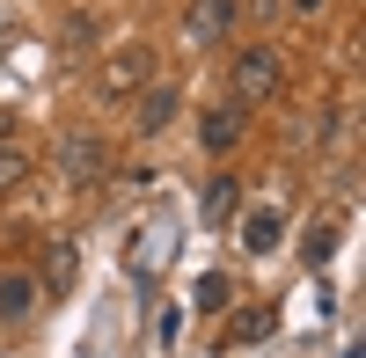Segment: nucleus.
<instances>
[{"mask_svg": "<svg viewBox=\"0 0 366 358\" xmlns=\"http://www.w3.org/2000/svg\"><path fill=\"white\" fill-rule=\"evenodd\" d=\"M74 278H81V249L66 242V234H51V249H44V292H74Z\"/></svg>", "mask_w": 366, "mask_h": 358, "instance_id": "nucleus-9", "label": "nucleus"}, {"mask_svg": "<svg viewBox=\"0 0 366 358\" xmlns=\"http://www.w3.org/2000/svg\"><path fill=\"white\" fill-rule=\"evenodd\" d=\"M59 175H66L74 190H96L110 175V146L96 132H66V139H59Z\"/></svg>", "mask_w": 366, "mask_h": 358, "instance_id": "nucleus-3", "label": "nucleus"}, {"mask_svg": "<svg viewBox=\"0 0 366 358\" xmlns=\"http://www.w3.org/2000/svg\"><path fill=\"white\" fill-rule=\"evenodd\" d=\"M176 110H183V88H176V81H147L139 96H132V125L154 139V132H169V125H176Z\"/></svg>", "mask_w": 366, "mask_h": 358, "instance_id": "nucleus-4", "label": "nucleus"}, {"mask_svg": "<svg viewBox=\"0 0 366 358\" xmlns=\"http://www.w3.org/2000/svg\"><path fill=\"white\" fill-rule=\"evenodd\" d=\"M227 88H234V103L249 110V103H271L279 96V51L271 44H249V51H234V66H227Z\"/></svg>", "mask_w": 366, "mask_h": 358, "instance_id": "nucleus-2", "label": "nucleus"}, {"mask_svg": "<svg viewBox=\"0 0 366 358\" xmlns=\"http://www.w3.org/2000/svg\"><path fill=\"white\" fill-rule=\"evenodd\" d=\"M0 139H15V125H8V110H0Z\"/></svg>", "mask_w": 366, "mask_h": 358, "instance_id": "nucleus-17", "label": "nucleus"}, {"mask_svg": "<svg viewBox=\"0 0 366 358\" xmlns=\"http://www.w3.org/2000/svg\"><path fill=\"white\" fill-rule=\"evenodd\" d=\"M59 44H66V51L96 44V15H66V22H59Z\"/></svg>", "mask_w": 366, "mask_h": 358, "instance_id": "nucleus-14", "label": "nucleus"}, {"mask_svg": "<svg viewBox=\"0 0 366 358\" xmlns=\"http://www.w3.org/2000/svg\"><path fill=\"white\" fill-rule=\"evenodd\" d=\"M29 175H37V161H29V146H22V139H0V190L29 183Z\"/></svg>", "mask_w": 366, "mask_h": 358, "instance_id": "nucleus-12", "label": "nucleus"}, {"mask_svg": "<svg viewBox=\"0 0 366 358\" xmlns=\"http://www.w3.org/2000/svg\"><path fill=\"white\" fill-rule=\"evenodd\" d=\"M198 213H205L212 227H227V220L242 213V183H234V175H205V198H198Z\"/></svg>", "mask_w": 366, "mask_h": 358, "instance_id": "nucleus-10", "label": "nucleus"}, {"mask_svg": "<svg viewBox=\"0 0 366 358\" xmlns=\"http://www.w3.org/2000/svg\"><path fill=\"white\" fill-rule=\"evenodd\" d=\"M279 234H286V213H279V205H249V213H234V242L249 249V256H271V249H279Z\"/></svg>", "mask_w": 366, "mask_h": 358, "instance_id": "nucleus-5", "label": "nucleus"}, {"mask_svg": "<svg viewBox=\"0 0 366 358\" xmlns=\"http://www.w3.org/2000/svg\"><path fill=\"white\" fill-rule=\"evenodd\" d=\"M234 29V0H191V8H183V37L191 44H220Z\"/></svg>", "mask_w": 366, "mask_h": 358, "instance_id": "nucleus-6", "label": "nucleus"}, {"mask_svg": "<svg viewBox=\"0 0 366 358\" xmlns=\"http://www.w3.org/2000/svg\"><path fill=\"white\" fill-rule=\"evenodd\" d=\"M271 322H279V314H271V307H249V314H234V344H249V337H264Z\"/></svg>", "mask_w": 366, "mask_h": 358, "instance_id": "nucleus-15", "label": "nucleus"}, {"mask_svg": "<svg viewBox=\"0 0 366 358\" xmlns=\"http://www.w3.org/2000/svg\"><path fill=\"white\" fill-rule=\"evenodd\" d=\"M44 300V285L29 278V271H0V322H29Z\"/></svg>", "mask_w": 366, "mask_h": 358, "instance_id": "nucleus-8", "label": "nucleus"}, {"mask_svg": "<svg viewBox=\"0 0 366 358\" xmlns=\"http://www.w3.org/2000/svg\"><path fill=\"white\" fill-rule=\"evenodd\" d=\"M147 81H162V58L147 51V44H117V51L103 58V66H96V88H103L110 103H132Z\"/></svg>", "mask_w": 366, "mask_h": 358, "instance_id": "nucleus-1", "label": "nucleus"}, {"mask_svg": "<svg viewBox=\"0 0 366 358\" xmlns=\"http://www.w3.org/2000/svg\"><path fill=\"white\" fill-rule=\"evenodd\" d=\"M227 300H234V278H227V271H205L198 292H191V307H198V314H220Z\"/></svg>", "mask_w": 366, "mask_h": 358, "instance_id": "nucleus-13", "label": "nucleus"}, {"mask_svg": "<svg viewBox=\"0 0 366 358\" xmlns=\"http://www.w3.org/2000/svg\"><path fill=\"white\" fill-rule=\"evenodd\" d=\"M337 220H308V227H300V256H308V271H315V263H330V256H337Z\"/></svg>", "mask_w": 366, "mask_h": 358, "instance_id": "nucleus-11", "label": "nucleus"}, {"mask_svg": "<svg viewBox=\"0 0 366 358\" xmlns=\"http://www.w3.org/2000/svg\"><path fill=\"white\" fill-rule=\"evenodd\" d=\"M198 146H205V154H234V146H242V103L205 110L198 117Z\"/></svg>", "mask_w": 366, "mask_h": 358, "instance_id": "nucleus-7", "label": "nucleus"}, {"mask_svg": "<svg viewBox=\"0 0 366 358\" xmlns=\"http://www.w3.org/2000/svg\"><path fill=\"white\" fill-rule=\"evenodd\" d=\"M293 8H300V15H315V8H322V0H293Z\"/></svg>", "mask_w": 366, "mask_h": 358, "instance_id": "nucleus-16", "label": "nucleus"}]
</instances>
